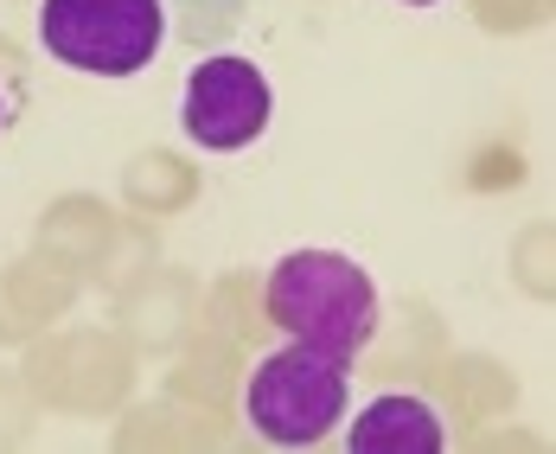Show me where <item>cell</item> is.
Masks as SVG:
<instances>
[{
  "label": "cell",
  "instance_id": "1",
  "mask_svg": "<svg viewBox=\"0 0 556 454\" xmlns=\"http://www.w3.org/2000/svg\"><path fill=\"white\" fill-rule=\"evenodd\" d=\"M263 314L288 340L358 358L378 333V288L339 250H288L263 282Z\"/></svg>",
  "mask_w": 556,
  "mask_h": 454
},
{
  "label": "cell",
  "instance_id": "2",
  "mask_svg": "<svg viewBox=\"0 0 556 454\" xmlns=\"http://www.w3.org/2000/svg\"><path fill=\"white\" fill-rule=\"evenodd\" d=\"M352 403V358H339L327 345L288 340L281 352H269L250 384H243V416L263 442L276 449H314L345 423Z\"/></svg>",
  "mask_w": 556,
  "mask_h": 454
},
{
  "label": "cell",
  "instance_id": "3",
  "mask_svg": "<svg viewBox=\"0 0 556 454\" xmlns=\"http://www.w3.org/2000/svg\"><path fill=\"white\" fill-rule=\"evenodd\" d=\"M161 0H39V46L84 77H135L161 58Z\"/></svg>",
  "mask_w": 556,
  "mask_h": 454
},
{
  "label": "cell",
  "instance_id": "4",
  "mask_svg": "<svg viewBox=\"0 0 556 454\" xmlns=\"http://www.w3.org/2000/svg\"><path fill=\"white\" fill-rule=\"evenodd\" d=\"M276 115V97H269V77L263 64L224 52V58H205L192 77H186V103H179V122L199 148L212 154H237L250 148Z\"/></svg>",
  "mask_w": 556,
  "mask_h": 454
},
{
  "label": "cell",
  "instance_id": "5",
  "mask_svg": "<svg viewBox=\"0 0 556 454\" xmlns=\"http://www.w3.org/2000/svg\"><path fill=\"white\" fill-rule=\"evenodd\" d=\"M345 442L358 454H442L447 429L435 416V403L422 398H371L365 416L345 429Z\"/></svg>",
  "mask_w": 556,
  "mask_h": 454
},
{
  "label": "cell",
  "instance_id": "6",
  "mask_svg": "<svg viewBox=\"0 0 556 454\" xmlns=\"http://www.w3.org/2000/svg\"><path fill=\"white\" fill-rule=\"evenodd\" d=\"M409 7H435V0H409Z\"/></svg>",
  "mask_w": 556,
  "mask_h": 454
},
{
  "label": "cell",
  "instance_id": "7",
  "mask_svg": "<svg viewBox=\"0 0 556 454\" xmlns=\"http://www.w3.org/2000/svg\"><path fill=\"white\" fill-rule=\"evenodd\" d=\"M0 115H7V110H0Z\"/></svg>",
  "mask_w": 556,
  "mask_h": 454
}]
</instances>
